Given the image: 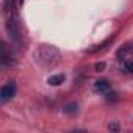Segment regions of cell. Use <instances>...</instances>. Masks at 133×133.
<instances>
[{
	"label": "cell",
	"mask_w": 133,
	"mask_h": 133,
	"mask_svg": "<svg viewBox=\"0 0 133 133\" xmlns=\"http://www.w3.org/2000/svg\"><path fill=\"white\" fill-rule=\"evenodd\" d=\"M16 94V83L14 82H8L2 86V91H0V100H2V103L8 102L10 99H13Z\"/></svg>",
	"instance_id": "2"
},
{
	"label": "cell",
	"mask_w": 133,
	"mask_h": 133,
	"mask_svg": "<svg viewBox=\"0 0 133 133\" xmlns=\"http://www.w3.org/2000/svg\"><path fill=\"white\" fill-rule=\"evenodd\" d=\"M125 69L130 71V72H133V63H125Z\"/></svg>",
	"instance_id": "10"
},
{
	"label": "cell",
	"mask_w": 133,
	"mask_h": 133,
	"mask_svg": "<svg viewBox=\"0 0 133 133\" xmlns=\"http://www.w3.org/2000/svg\"><path fill=\"white\" fill-rule=\"evenodd\" d=\"M105 68H107V64H105L103 61H102V63H96V66H94V69H96L97 72H100V71H103Z\"/></svg>",
	"instance_id": "9"
},
{
	"label": "cell",
	"mask_w": 133,
	"mask_h": 133,
	"mask_svg": "<svg viewBox=\"0 0 133 133\" xmlns=\"http://www.w3.org/2000/svg\"><path fill=\"white\" fill-rule=\"evenodd\" d=\"M64 80H66V75L64 74H55V75H50L47 78V83L50 86H59Z\"/></svg>",
	"instance_id": "4"
},
{
	"label": "cell",
	"mask_w": 133,
	"mask_h": 133,
	"mask_svg": "<svg viewBox=\"0 0 133 133\" xmlns=\"http://www.w3.org/2000/svg\"><path fill=\"white\" fill-rule=\"evenodd\" d=\"M63 111L66 113V114H77L78 113V105L75 103V102H72V103H68L64 108H63Z\"/></svg>",
	"instance_id": "5"
},
{
	"label": "cell",
	"mask_w": 133,
	"mask_h": 133,
	"mask_svg": "<svg viewBox=\"0 0 133 133\" xmlns=\"http://www.w3.org/2000/svg\"><path fill=\"white\" fill-rule=\"evenodd\" d=\"M119 128H121V127H119V122H117V121H113V122H110V124H108V130H110V131L117 133V131H119Z\"/></svg>",
	"instance_id": "7"
},
{
	"label": "cell",
	"mask_w": 133,
	"mask_h": 133,
	"mask_svg": "<svg viewBox=\"0 0 133 133\" xmlns=\"http://www.w3.org/2000/svg\"><path fill=\"white\" fill-rule=\"evenodd\" d=\"M19 2H21V3H22V2H24V0H19Z\"/></svg>",
	"instance_id": "11"
},
{
	"label": "cell",
	"mask_w": 133,
	"mask_h": 133,
	"mask_svg": "<svg viewBox=\"0 0 133 133\" xmlns=\"http://www.w3.org/2000/svg\"><path fill=\"white\" fill-rule=\"evenodd\" d=\"M59 50L55 47V45H49V44H44L41 47H38L33 53V58L35 61L42 66V68H53V66L59 61Z\"/></svg>",
	"instance_id": "1"
},
{
	"label": "cell",
	"mask_w": 133,
	"mask_h": 133,
	"mask_svg": "<svg viewBox=\"0 0 133 133\" xmlns=\"http://www.w3.org/2000/svg\"><path fill=\"white\" fill-rule=\"evenodd\" d=\"M94 88H96L97 91H108L110 83H108V80H97L96 85H94Z\"/></svg>",
	"instance_id": "6"
},
{
	"label": "cell",
	"mask_w": 133,
	"mask_h": 133,
	"mask_svg": "<svg viewBox=\"0 0 133 133\" xmlns=\"http://www.w3.org/2000/svg\"><path fill=\"white\" fill-rule=\"evenodd\" d=\"M117 99H119V97H117L116 92H108V94H107V100H108V102H116Z\"/></svg>",
	"instance_id": "8"
},
{
	"label": "cell",
	"mask_w": 133,
	"mask_h": 133,
	"mask_svg": "<svg viewBox=\"0 0 133 133\" xmlns=\"http://www.w3.org/2000/svg\"><path fill=\"white\" fill-rule=\"evenodd\" d=\"M6 31H8V35H10V38H11L13 41H16V42L21 41L19 28H17V25H16V22H14L13 19H8V21H6Z\"/></svg>",
	"instance_id": "3"
}]
</instances>
